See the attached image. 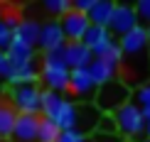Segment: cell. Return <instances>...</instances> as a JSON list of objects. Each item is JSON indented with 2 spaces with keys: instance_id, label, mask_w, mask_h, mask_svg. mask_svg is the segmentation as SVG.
<instances>
[{
  "instance_id": "obj_1",
  "label": "cell",
  "mask_w": 150,
  "mask_h": 142,
  "mask_svg": "<svg viewBox=\"0 0 150 142\" xmlns=\"http://www.w3.org/2000/svg\"><path fill=\"white\" fill-rule=\"evenodd\" d=\"M121 44V64H118V81L128 88H140L150 78V52H148V27H138L118 39Z\"/></svg>"
},
{
  "instance_id": "obj_2",
  "label": "cell",
  "mask_w": 150,
  "mask_h": 142,
  "mask_svg": "<svg viewBox=\"0 0 150 142\" xmlns=\"http://www.w3.org/2000/svg\"><path fill=\"white\" fill-rule=\"evenodd\" d=\"M64 47L54 49V52H47L42 57V66H40V81L45 83V91H54V93H62V91L69 88V66L64 64Z\"/></svg>"
},
{
  "instance_id": "obj_3",
  "label": "cell",
  "mask_w": 150,
  "mask_h": 142,
  "mask_svg": "<svg viewBox=\"0 0 150 142\" xmlns=\"http://www.w3.org/2000/svg\"><path fill=\"white\" fill-rule=\"evenodd\" d=\"M130 96H133V91L128 88L126 83L123 81H111V83H103V86H98L96 88V103H93V106H96L98 110H101V113H116L118 108H123L126 106V103H130Z\"/></svg>"
},
{
  "instance_id": "obj_4",
  "label": "cell",
  "mask_w": 150,
  "mask_h": 142,
  "mask_svg": "<svg viewBox=\"0 0 150 142\" xmlns=\"http://www.w3.org/2000/svg\"><path fill=\"white\" fill-rule=\"evenodd\" d=\"M12 108L20 115H40V101H42V88L37 83L30 86H12L10 88V98Z\"/></svg>"
},
{
  "instance_id": "obj_5",
  "label": "cell",
  "mask_w": 150,
  "mask_h": 142,
  "mask_svg": "<svg viewBox=\"0 0 150 142\" xmlns=\"http://www.w3.org/2000/svg\"><path fill=\"white\" fill-rule=\"evenodd\" d=\"M116 127L121 135L126 137H140L145 132V120H143V110L135 106V103H126L123 108H118L113 113Z\"/></svg>"
},
{
  "instance_id": "obj_6",
  "label": "cell",
  "mask_w": 150,
  "mask_h": 142,
  "mask_svg": "<svg viewBox=\"0 0 150 142\" xmlns=\"http://www.w3.org/2000/svg\"><path fill=\"white\" fill-rule=\"evenodd\" d=\"M138 15H135V8L133 5H116L113 8V17H111V24H108V32L116 37V39H121V37H126L128 32H133L135 27H138Z\"/></svg>"
},
{
  "instance_id": "obj_7",
  "label": "cell",
  "mask_w": 150,
  "mask_h": 142,
  "mask_svg": "<svg viewBox=\"0 0 150 142\" xmlns=\"http://www.w3.org/2000/svg\"><path fill=\"white\" fill-rule=\"evenodd\" d=\"M96 88H98V86L93 83L89 66H86V69H71L69 71V88H67V91H69L74 98L89 101V98L96 96Z\"/></svg>"
},
{
  "instance_id": "obj_8",
  "label": "cell",
  "mask_w": 150,
  "mask_h": 142,
  "mask_svg": "<svg viewBox=\"0 0 150 142\" xmlns=\"http://www.w3.org/2000/svg\"><path fill=\"white\" fill-rule=\"evenodd\" d=\"M59 24H62V32H64L67 42H81L84 34H86V29L91 27L89 17L76 12V10H69L64 17H59Z\"/></svg>"
},
{
  "instance_id": "obj_9",
  "label": "cell",
  "mask_w": 150,
  "mask_h": 142,
  "mask_svg": "<svg viewBox=\"0 0 150 142\" xmlns=\"http://www.w3.org/2000/svg\"><path fill=\"white\" fill-rule=\"evenodd\" d=\"M67 39H64V32H62V24L59 20H49L40 27V42H37V47L42 49V54L47 52H54V49L64 47Z\"/></svg>"
},
{
  "instance_id": "obj_10",
  "label": "cell",
  "mask_w": 150,
  "mask_h": 142,
  "mask_svg": "<svg viewBox=\"0 0 150 142\" xmlns=\"http://www.w3.org/2000/svg\"><path fill=\"white\" fill-rule=\"evenodd\" d=\"M37 130H40V115H20L17 113L15 127L8 142H37Z\"/></svg>"
},
{
  "instance_id": "obj_11",
  "label": "cell",
  "mask_w": 150,
  "mask_h": 142,
  "mask_svg": "<svg viewBox=\"0 0 150 142\" xmlns=\"http://www.w3.org/2000/svg\"><path fill=\"white\" fill-rule=\"evenodd\" d=\"M62 52H64V64L69 66V71L71 69H86V66L93 61L91 49L84 47L81 42H67Z\"/></svg>"
},
{
  "instance_id": "obj_12",
  "label": "cell",
  "mask_w": 150,
  "mask_h": 142,
  "mask_svg": "<svg viewBox=\"0 0 150 142\" xmlns=\"http://www.w3.org/2000/svg\"><path fill=\"white\" fill-rule=\"evenodd\" d=\"M113 42H118V39H116V37L111 34L106 27H93V24H91V27L86 29V34H84V39H81V44L89 47L91 54L96 57V54H101L103 49L108 47V44H113Z\"/></svg>"
},
{
  "instance_id": "obj_13",
  "label": "cell",
  "mask_w": 150,
  "mask_h": 142,
  "mask_svg": "<svg viewBox=\"0 0 150 142\" xmlns=\"http://www.w3.org/2000/svg\"><path fill=\"white\" fill-rule=\"evenodd\" d=\"M5 54H8L12 69H15V66L32 64V61L37 59V49H35V47H30V44H25V42H17V39H12V42H10V47L5 49Z\"/></svg>"
},
{
  "instance_id": "obj_14",
  "label": "cell",
  "mask_w": 150,
  "mask_h": 142,
  "mask_svg": "<svg viewBox=\"0 0 150 142\" xmlns=\"http://www.w3.org/2000/svg\"><path fill=\"white\" fill-rule=\"evenodd\" d=\"M89 71H91V78L96 86H103V83H111L118 78V66L111 64V61H103V59H93L89 64Z\"/></svg>"
},
{
  "instance_id": "obj_15",
  "label": "cell",
  "mask_w": 150,
  "mask_h": 142,
  "mask_svg": "<svg viewBox=\"0 0 150 142\" xmlns=\"http://www.w3.org/2000/svg\"><path fill=\"white\" fill-rule=\"evenodd\" d=\"M40 27H42V24L35 22V20H20L15 24V29H12V39L25 42V44H30V47L37 49V42H40Z\"/></svg>"
},
{
  "instance_id": "obj_16",
  "label": "cell",
  "mask_w": 150,
  "mask_h": 142,
  "mask_svg": "<svg viewBox=\"0 0 150 142\" xmlns=\"http://www.w3.org/2000/svg\"><path fill=\"white\" fill-rule=\"evenodd\" d=\"M52 122H57V127H59L62 132H64V130H76V122H79V106H76L74 101H67V98H64V103H62L57 118H54Z\"/></svg>"
},
{
  "instance_id": "obj_17",
  "label": "cell",
  "mask_w": 150,
  "mask_h": 142,
  "mask_svg": "<svg viewBox=\"0 0 150 142\" xmlns=\"http://www.w3.org/2000/svg\"><path fill=\"white\" fill-rule=\"evenodd\" d=\"M113 8H116V3H111V0H96L86 17H89V22L93 27H106L108 29L111 17H113Z\"/></svg>"
},
{
  "instance_id": "obj_18",
  "label": "cell",
  "mask_w": 150,
  "mask_h": 142,
  "mask_svg": "<svg viewBox=\"0 0 150 142\" xmlns=\"http://www.w3.org/2000/svg\"><path fill=\"white\" fill-rule=\"evenodd\" d=\"M40 81V69L37 64H25V66H15L8 76V83L10 86H30V83H37Z\"/></svg>"
},
{
  "instance_id": "obj_19",
  "label": "cell",
  "mask_w": 150,
  "mask_h": 142,
  "mask_svg": "<svg viewBox=\"0 0 150 142\" xmlns=\"http://www.w3.org/2000/svg\"><path fill=\"white\" fill-rule=\"evenodd\" d=\"M64 103V96L62 93H54V91H45L42 88V101H40V115L47 120H54Z\"/></svg>"
},
{
  "instance_id": "obj_20",
  "label": "cell",
  "mask_w": 150,
  "mask_h": 142,
  "mask_svg": "<svg viewBox=\"0 0 150 142\" xmlns=\"http://www.w3.org/2000/svg\"><path fill=\"white\" fill-rule=\"evenodd\" d=\"M15 120H17V110L12 108L10 101H3L0 98V140H10Z\"/></svg>"
},
{
  "instance_id": "obj_21",
  "label": "cell",
  "mask_w": 150,
  "mask_h": 142,
  "mask_svg": "<svg viewBox=\"0 0 150 142\" xmlns=\"http://www.w3.org/2000/svg\"><path fill=\"white\" fill-rule=\"evenodd\" d=\"M62 135V130L57 127V122L47 120L40 115V130H37V142H57V137Z\"/></svg>"
},
{
  "instance_id": "obj_22",
  "label": "cell",
  "mask_w": 150,
  "mask_h": 142,
  "mask_svg": "<svg viewBox=\"0 0 150 142\" xmlns=\"http://www.w3.org/2000/svg\"><path fill=\"white\" fill-rule=\"evenodd\" d=\"M45 10L54 17V20H59V17H64L67 12L71 10V3L69 0H45Z\"/></svg>"
},
{
  "instance_id": "obj_23",
  "label": "cell",
  "mask_w": 150,
  "mask_h": 142,
  "mask_svg": "<svg viewBox=\"0 0 150 142\" xmlns=\"http://www.w3.org/2000/svg\"><path fill=\"white\" fill-rule=\"evenodd\" d=\"M96 132H98V135H118V127H116L113 115L101 113V118H98V125H96Z\"/></svg>"
},
{
  "instance_id": "obj_24",
  "label": "cell",
  "mask_w": 150,
  "mask_h": 142,
  "mask_svg": "<svg viewBox=\"0 0 150 142\" xmlns=\"http://www.w3.org/2000/svg\"><path fill=\"white\" fill-rule=\"evenodd\" d=\"M133 101H135V106L140 110L150 108V83H145V86H140V88L133 91Z\"/></svg>"
},
{
  "instance_id": "obj_25",
  "label": "cell",
  "mask_w": 150,
  "mask_h": 142,
  "mask_svg": "<svg viewBox=\"0 0 150 142\" xmlns=\"http://www.w3.org/2000/svg\"><path fill=\"white\" fill-rule=\"evenodd\" d=\"M133 8H135V15H138V22L143 27H150V0H138Z\"/></svg>"
},
{
  "instance_id": "obj_26",
  "label": "cell",
  "mask_w": 150,
  "mask_h": 142,
  "mask_svg": "<svg viewBox=\"0 0 150 142\" xmlns=\"http://www.w3.org/2000/svg\"><path fill=\"white\" fill-rule=\"evenodd\" d=\"M10 42H12V27L5 20H0V52H5L10 47Z\"/></svg>"
},
{
  "instance_id": "obj_27",
  "label": "cell",
  "mask_w": 150,
  "mask_h": 142,
  "mask_svg": "<svg viewBox=\"0 0 150 142\" xmlns=\"http://www.w3.org/2000/svg\"><path fill=\"white\" fill-rule=\"evenodd\" d=\"M57 142H86V135H81L79 130H64L57 137Z\"/></svg>"
},
{
  "instance_id": "obj_28",
  "label": "cell",
  "mask_w": 150,
  "mask_h": 142,
  "mask_svg": "<svg viewBox=\"0 0 150 142\" xmlns=\"http://www.w3.org/2000/svg\"><path fill=\"white\" fill-rule=\"evenodd\" d=\"M10 71H12V66H10V59H8V54H5V52H0V78H5V81H8Z\"/></svg>"
},
{
  "instance_id": "obj_29",
  "label": "cell",
  "mask_w": 150,
  "mask_h": 142,
  "mask_svg": "<svg viewBox=\"0 0 150 142\" xmlns=\"http://www.w3.org/2000/svg\"><path fill=\"white\" fill-rule=\"evenodd\" d=\"M143 120H145V122H150V108H145V110H143Z\"/></svg>"
},
{
  "instance_id": "obj_30",
  "label": "cell",
  "mask_w": 150,
  "mask_h": 142,
  "mask_svg": "<svg viewBox=\"0 0 150 142\" xmlns=\"http://www.w3.org/2000/svg\"><path fill=\"white\" fill-rule=\"evenodd\" d=\"M145 140H150V122H145Z\"/></svg>"
},
{
  "instance_id": "obj_31",
  "label": "cell",
  "mask_w": 150,
  "mask_h": 142,
  "mask_svg": "<svg viewBox=\"0 0 150 142\" xmlns=\"http://www.w3.org/2000/svg\"><path fill=\"white\" fill-rule=\"evenodd\" d=\"M148 52H150V27H148Z\"/></svg>"
},
{
  "instance_id": "obj_32",
  "label": "cell",
  "mask_w": 150,
  "mask_h": 142,
  "mask_svg": "<svg viewBox=\"0 0 150 142\" xmlns=\"http://www.w3.org/2000/svg\"><path fill=\"white\" fill-rule=\"evenodd\" d=\"M0 142H8V140H0Z\"/></svg>"
},
{
  "instance_id": "obj_33",
  "label": "cell",
  "mask_w": 150,
  "mask_h": 142,
  "mask_svg": "<svg viewBox=\"0 0 150 142\" xmlns=\"http://www.w3.org/2000/svg\"><path fill=\"white\" fill-rule=\"evenodd\" d=\"M143 142H150V140H143Z\"/></svg>"
}]
</instances>
